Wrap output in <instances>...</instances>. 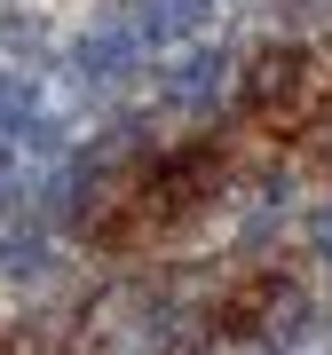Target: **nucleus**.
Listing matches in <instances>:
<instances>
[{
    "instance_id": "f257e3e1",
    "label": "nucleus",
    "mask_w": 332,
    "mask_h": 355,
    "mask_svg": "<svg viewBox=\"0 0 332 355\" xmlns=\"http://www.w3.org/2000/svg\"><path fill=\"white\" fill-rule=\"evenodd\" d=\"M214 174H222V150H214V142H190V150L158 158L151 174H135L127 190H119V205H103L95 237L103 245H142V237H158V229H174L190 205H206Z\"/></svg>"
},
{
    "instance_id": "f03ea898",
    "label": "nucleus",
    "mask_w": 332,
    "mask_h": 355,
    "mask_svg": "<svg viewBox=\"0 0 332 355\" xmlns=\"http://www.w3.org/2000/svg\"><path fill=\"white\" fill-rule=\"evenodd\" d=\"M332 111V55H269L245 87V119L269 135H308L317 119Z\"/></svg>"
}]
</instances>
